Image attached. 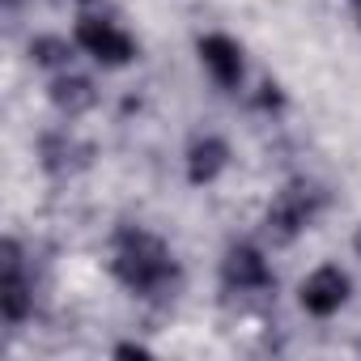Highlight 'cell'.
<instances>
[{
    "label": "cell",
    "instance_id": "6da1fadb",
    "mask_svg": "<svg viewBox=\"0 0 361 361\" xmlns=\"http://www.w3.org/2000/svg\"><path fill=\"white\" fill-rule=\"evenodd\" d=\"M111 272L119 276L123 289H132V293H140V298H157V293L174 289V281H178V264H174L170 247H166L157 234L140 230V226L119 230Z\"/></svg>",
    "mask_w": 361,
    "mask_h": 361
},
{
    "label": "cell",
    "instance_id": "7a4b0ae2",
    "mask_svg": "<svg viewBox=\"0 0 361 361\" xmlns=\"http://www.w3.org/2000/svg\"><path fill=\"white\" fill-rule=\"evenodd\" d=\"M319 213H323V192L314 183H302L298 178V183H285L272 196V204L264 213V230L272 243H293L298 234H306L314 226Z\"/></svg>",
    "mask_w": 361,
    "mask_h": 361
},
{
    "label": "cell",
    "instance_id": "3957f363",
    "mask_svg": "<svg viewBox=\"0 0 361 361\" xmlns=\"http://www.w3.org/2000/svg\"><path fill=\"white\" fill-rule=\"evenodd\" d=\"M73 43H77L90 60H98L102 68H123V64L136 60L132 35H128L123 26H115L111 18H81L77 30H73Z\"/></svg>",
    "mask_w": 361,
    "mask_h": 361
},
{
    "label": "cell",
    "instance_id": "277c9868",
    "mask_svg": "<svg viewBox=\"0 0 361 361\" xmlns=\"http://www.w3.org/2000/svg\"><path fill=\"white\" fill-rule=\"evenodd\" d=\"M353 298V281L340 264H319L302 285H298V302L310 319H331L348 306Z\"/></svg>",
    "mask_w": 361,
    "mask_h": 361
},
{
    "label": "cell",
    "instance_id": "5b68a950",
    "mask_svg": "<svg viewBox=\"0 0 361 361\" xmlns=\"http://www.w3.org/2000/svg\"><path fill=\"white\" fill-rule=\"evenodd\" d=\"M0 314L13 327L35 314V281L26 276L22 251L13 238H5V247H0Z\"/></svg>",
    "mask_w": 361,
    "mask_h": 361
},
{
    "label": "cell",
    "instance_id": "8992f818",
    "mask_svg": "<svg viewBox=\"0 0 361 361\" xmlns=\"http://www.w3.org/2000/svg\"><path fill=\"white\" fill-rule=\"evenodd\" d=\"M221 281L230 293H264V289H272V264L259 247L238 243L221 259Z\"/></svg>",
    "mask_w": 361,
    "mask_h": 361
},
{
    "label": "cell",
    "instance_id": "52a82bcc",
    "mask_svg": "<svg viewBox=\"0 0 361 361\" xmlns=\"http://www.w3.org/2000/svg\"><path fill=\"white\" fill-rule=\"evenodd\" d=\"M196 51H200L204 73H209L221 90H238V85H243L247 60H243V47H238L230 35H204V39L196 43Z\"/></svg>",
    "mask_w": 361,
    "mask_h": 361
},
{
    "label": "cell",
    "instance_id": "ba28073f",
    "mask_svg": "<svg viewBox=\"0 0 361 361\" xmlns=\"http://www.w3.org/2000/svg\"><path fill=\"white\" fill-rule=\"evenodd\" d=\"M230 170V145L221 136H196L188 149V178L196 188H209Z\"/></svg>",
    "mask_w": 361,
    "mask_h": 361
},
{
    "label": "cell",
    "instance_id": "9c48e42d",
    "mask_svg": "<svg viewBox=\"0 0 361 361\" xmlns=\"http://www.w3.org/2000/svg\"><path fill=\"white\" fill-rule=\"evenodd\" d=\"M51 102H56L60 111L77 115V111L94 106V85H90L85 77H73V73H56V81H51Z\"/></svg>",
    "mask_w": 361,
    "mask_h": 361
},
{
    "label": "cell",
    "instance_id": "30bf717a",
    "mask_svg": "<svg viewBox=\"0 0 361 361\" xmlns=\"http://www.w3.org/2000/svg\"><path fill=\"white\" fill-rule=\"evenodd\" d=\"M73 47H77V43H68V39L43 35V39H35V43H30V60H35L39 68L64 73V68H68V60H73Z\"/></svg>",
    "mask_w": 361,
    "mask_h": 361
},
{
    "label": "cell",
    "instance_id": "8fae6325",
    "mask_svg": "<svg viewBox=\"0 0 361 361\" xmlns=\"http://www.w3.org/2000/svg\"><path fill=\"white\" fill-rule=\"evenodd\" d=\"M353 247H357V255H361V230H357V234H353Z\"/></svg>",
    "mask_w": 361,
    "mask_h": 361
},
{
    "label": "cell",
    "instance_id": "7c38bea8",
    "mask_svg": "<svg viewBox=\"0 0 361 361\" xmlns=\"http://www.w3.org/2000/svg\"><path fill=\"white\" fill-rule=\"evenodd\" d=\"M85 5H90V0H85Z\"/></svg>",
    "mask_w": 361,
    "mask_h": 361
}]
</instances>
